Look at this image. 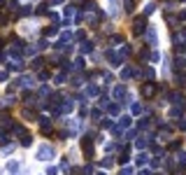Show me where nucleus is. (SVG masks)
Instances as JSON below:
<instances>
[{"instance_id":"1","label":"nucleus","mask_w":186,"mask_h":175,"mask_svg":"<svg viewBox=\"0 0 186 175\" xmlns=\"http://www.w3.org/2000/svg\"><path fill=\"white\" fill-rule=\"evenodd\" d=\"M51 156H53V149L49 147V145H42V147L37 149V159L40 161H49Z\"/></svg>"},{"instance_id":"2","label":"nucleus","mask_w":186,"mask_h":175,"mask_svg":"<svg viewBox=\"0 0 186 175\" xmlns=\"http://www.w3.org/2000/svg\"><path fill=\"white\" fill-rule=\"evenodd\" d=\"M135 31H144V16H137V19H135Z\"/></svg>"},{"instance_id":"3","label":"nucleus","mask_w":186,"mask_h":175,"mask_svg":"<svg viewBox=\"0 0 186 175\" xmlns=\"http://www.w3.org/2000/svg\"><path fill=\"white\" fill-rule=\"evenodd\" d=\"M154 91H156V86H154V84H147V86L142 89V94H144V96H151Z\"/></svg>"},{"instance_id":"4","label":"nucleus","mask_w":186,"mask_h":175,"mask_svg":"<svg viewBox=\"0 0 186 175\" xmlns=\"http://www.w3.org/2000/svg\"><path fill=\"white\" fill-rule=\"evenodd\" d=\"M123 94H126V89H123V86H117V89H114V98H121Z\"/></svg>"},{"instance_id":"5","label":"nucleus","mask_w":186,"mask_h":175,"mask_svg":"<svg viewBox=\"0 0 186 175\" xmlns=\"http://www.w3.org/2000/svg\"><path fill=\"white\" fill-rule=\"evenodd\" d=\"M149 42L156 44V31H154V28H149Z\"/></svg>"},{"instance_id":"6","label":"nucleus","mask_w":186,"mask_h":175,"mask_svg":"<svg viewBox=\"0 0 186 175\" xmlns=\"http://www.w3.org/2000/svg\"><path fill=\"white\" fill-rule=\"evenodd\" d=\"M147 161H149V154H140V156H137V164H140V166L147 164Z\"/></svg>"},{"instance_id":"7","label":"nucleus","mask_w":186,"mask_h":175,"mask_svg":"<svg viewBox=\"0 0 186 175\" xmlns=\"http://www.w3.org/2000/svg\"><path fill=\"white\" fill-rule=\"evenodd\" d=\"M7 168H10V170H12V173H14V170H16V168H19V164H16V161H10V164H7Z\"/></svg>"},{"instance_id":"8","label":"nucleus","mask_w":186,"mask_h":175,"mask_svg":"<svg viewBox=\"0 0 186 175\" xmlns=\"http://www.w3.org/2000/svg\"><path fill=\"white\" fill-rule=\"evenodd\" d=\"M74 14V10H72V7H65V16H68V19H70V16H72Z\"/></svg>"},{"instance_id":"9","label":"nucleus","mask_w":186,"mask_h":175,"mask_svg":"<svg viewBox=\"0 0 186 175\" xmlns=\"http://www.w3.org/2000/svg\"><path fill=\"white\" fill-rule=\"evenodd\" d=\"M7 80V73H2V70H0V82H5Z\"/></svg>"}]
</instances>
